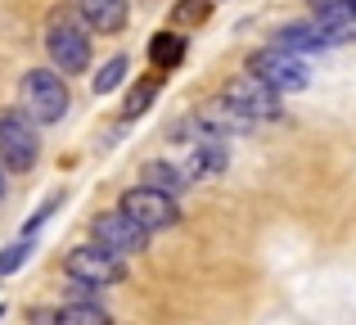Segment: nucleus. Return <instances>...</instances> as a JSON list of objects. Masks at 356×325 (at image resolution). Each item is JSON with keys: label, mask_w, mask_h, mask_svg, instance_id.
<instances>
[{"label": "nucleus", "mask_w": 356, "mask_h": 325, "mask_svg": "<svg viewBox=\"0 0 356 325\" xmlns=\"http://www.w3.org/2000/svg\"><path fill=\"white\" fill-rule=\"evenodd\" d=\"M45 50H50L54 68L63 72H86L90 63V27L81 23L77 9H50L45 18Z\"/></svg>", "instance_id": "1"}, {"label": "nucleus", "mask_w": 356, "mask_h": 325, "mask_svg": "<svg viewBox=\"0 0 356 325\" xmlns=\"http://www.w3.org/2000/svg\"><path fill=\"white\" fill-rule=\"evenodd\" d=\"M18 95H23V113L32 118V122H59L72 104L63 77L50 72V68H32L23 77V86H18Z\"/></svg>", "instance_id": "2"}, {"label": "nucleus", "mask_w": 356, "mask_h": 325, "mask_svg": "<svg viewBox=\"0 0 356 325\" xmlns=\"http://www.w3.org/2000/svg\"><path fill=\"white\" fill-rule=\"evenodd\" d=\"M36 154H41L36 122L23 109H5V113H0V163H5L9 172H32Z\"/></svg>", "instance_id": "3"}, {"label": "nucleus", "mask_w": 356, "mask_h": 325, "mask_svg": "<svg viewBox=\"0 0 356 325\" xmlns=\"http://www.w3.org/2000/svg\"><path fill=\"white\" fill-rule=\"evenodd\" d=\"M248 72L252 77H261L270 90H307V81H312V72H307V63L298 59L293 50H284V45H266V50H252L248 54Z\"/></svg>", "instance_id": "4"}, {"label": "nucleus", "mask_w": 356, "mask_h": 325, "mask_svg": "<svg viewBox=\"0 0 356 325\" xmlns=\"http://www.w3.org/2000/svg\"><path fill=\"white\" fill-rule=\"evenodd\" d=\"M122 212H127L131 221H136L140 230H167L181 221V208H176V194H163L154 190V185H140V190H127L122 194Z\"/></svg>", "instance_id": "5"}, {"label": "nucleus", "mask_w": 356, "mask_h": 325, "mask_svg": "<svg viewBox=\"0 0 356 325\" xmlns=\"http://www.w3.org/2000/svg\"><path fill=\"white\" fill-rule=\"evenodd\" d=\"M68 276L86 285H118V280H127V267H122V253H113V248L81 244L68 253Z\"/></svg>", "instance_id": "6"}, {"label": "nucleus", "mask_w": 356, "mask_h": 325, "mask_svg": "<svg viewBox=\"0 0 356 325\" xmlns=\"http://www.w3.org/2000/svg\"><path fill=\"white\" fill-rule=\"evenodd\" d=\"M221 95L230 100V104H239L248 118H280V90H270L261 77H252V72H239V77L226 81V90Z\"/></svg>", "instance_id": "7"}, {"label": "nucleus", "mask_w": 356, "mask_h": 325, "mask_svg": "<svg viewBox=\"0 0 356 325\" xmlns=\"http://www.w3.org/2000/svg\"><path fill=\"white\" fill-rule=\"evenodd\" d=\"M90 235L99 239L104 248H113V253H145V244H149V230H140L136 221L127 217V212H99L95 221H90Z\"/></svg>", "instance_id": "8"}, {"label": "nucleus", "mask_w": 356, "mask_h": 325, "mask_svg": "<svg viewBox=\"0 0 356 325\" xmlns=\"http://www.w3.org/2000/svg\"><path fill=\"white\" fill-rule=\"evenodd\" d=\"M194 118H199V127H203V132H212V136H243V132L257 127V118H248L239 104H230L226 95L199 104V113H194Z\"/></svg>", "instance_id": "9"}, {"label": "nucleus", "mask_w": 356, "mask_h": 325, "mask_svg": "<svg viewBox=\"0 0 356 325\" xmlns=\"http://www.w3.org/2000/svg\"><path fill=\"white\" fill-rule=\"evenodd\" d=\"M77 14H81V23H86L90 32L113 36V32L127 27L131 5H127V0H77Z\"/></svg>", "instance_id": "10"}, {"label": "nucleus", "mask_w": 356, "mask_h": 325, "mask_svg": "<svg viewBox=\"0 0 356 325\" xmlns=\"http://www.w3.org/2000/svg\"><path fill=\"white\" fill-rule=\"evenodd\" d=\"M226 136H212V132H203V136H194L190 141V163H185V172L190 176H217V172H226V163H230V154H226Z\"/></svg>", "instance_id": "11"}, {"label": "nucleus", "mask_w": 356, "mask_h": 325, "mask_svg": "<svg viewBox=\"0 0 356 325\" xmlns=\"http://www.w3.org/2000/svg\"><path fill=\"white\" fill-rule=\"evenodd\" d=\"M275 45H284V50H293V54H302V50H325V27L316 23H289V27H280L275 32Z\"/></svg>", "instance_id": "12"}, {"label": "nucleus", "mask_w": 356, "mask_h": 325, "mask_svg": "<svg viewBox=\"0 0 356 325\" xmlns=\"http://www.w3.org/2000/svg\"><path fill=\"white\" fill-rule=\"evenodd\" d=\"M140 176H145V185H154V190H163V194H181L185 185H190V172L176 167V163H167V159H149Z\"/></svg>", "instance_id": "13"}, {"label": "nucleus", "mask_w": 356, "mask_h": 325, "mask_svg": "<svg viewBox=\"0 0 356 325\" xmlns=\"http://www.w3.org/2000/svg\"><path fill=\"white\" fill-rule=\"evenodd\" d=\"M149 59H154V68H176V63L185 59V36L158 32L154 41H149Z\"/></svg>", "instance_id": "14"}, {"label": "nucleus", "mask_w": 356, "mask_h": 325, "mask_svg": "<svg viewBox=\"0 0 356 325\" xmlns=\"http://www.w3.org/2000/svg\"><path fill=\"white\" fill-rule=\"evenodd\" d=\"M54 317L68 321V325H104V321H108V312L99 308V303H72V308H59Z\"/></svg>", "instance_id": "15"}, {"label": "nucleus", "mask_w": 356, "mask_h": 325, "mask_svg": "<svg viewBox=\"0 0 356 325\" xmlns=\"http://www.w3.org/2000/svg\"><path fill=\"white\" fill-rule=\"evenodd\" d=\"M312 5L316 23H330V18H352L356 14V0H307Z\"/></svg>", "instance_id": "16"}, {"label": "nucleus", "mask_w": 356, "mask_h": 325, "mask_svg": "<svg viewBox=\"0 0 356 325\" xmlns=\"http://www.w3.org/2000/svg\"><path fill=\"white\" fill-rule=\"evenodd\" d=\"M122 72H127V59H122V54H113V59H108L104 68L95 72V95H108V90L122 81Z\"/></svg>", "instance_id": "17"}, {"label": "nucleus", "mask_w": 356, "mask_h": 325, "mask_svg": "<svg viewBox=\"0 0 356 325\" xmlns=\"http://www.w3.org/2000/svg\"><path fill=\"white\" fill-rule=\"evenodd\" d=\"M32 257V239H18V244H9L5 253H0V276H9V271H18V267Z\"/></svg>", "instance_id": "18"}, {"label": "nucleus", "mask_w": 356, "mask_h": 325, "mask_svg": "<svg viewBox=\"0 0 356 325\" xmlns=\"http://www.w3.org/2000/svg\"><path fill=\"white\" fill-rule=\"evenodd\" d=\"M321 27H325V41H330V45L356 41V14L352 18H330V23H321Z\"/></svg>", "instance_id": "19"}, {"label": "nucleus", "mask_w": 356, "mask_h": 325, "mask_svg": "<svg viewBox=\"0 0 356 325\" xmlns=\"http://www.w3.org/2000/svg\"><path fill=\"white\" fill-rule=\"evenodd\" d=\"M154 95H158V81H145V86H136V90H131V100H127V118H140L149 104H154Z\"/></svg>", "instance_id": "20"}, {"label": "nucleus", "mask_w": 356, "mask_h": 325, "mask_svg": "<svg viewBox=\"0 0 356 325\" xmlns=\"http://www.w3.org/2000/svg\"><path fill=\"white\" fill-rule=\"evenodd\" d=\"M212 14V0H185V5H176V23H199V18Z\"/></svg>", "instance_id": "21"}, {"label": "nucleus", "mask_w": 356, "mask_h": 325, "mask_svg": "<svg viewBox=\"0 0 356 325\" xmlns=\"http://www.w3.org/2000/svg\"><path fill=\"white\" fill-rule=\"evenodd\" d=\"M0 194H5V163H0Z\"/></svg>", "instance_id": "22"}]
</instances>
